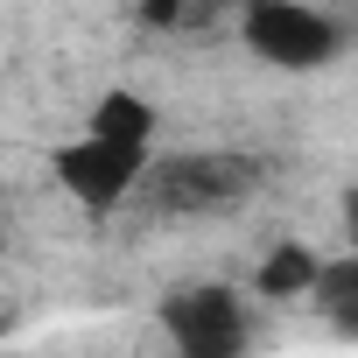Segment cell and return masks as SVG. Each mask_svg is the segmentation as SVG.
<instances>
[{"label":"cell","instance_id":"1","mask_svg":"<svg viewBox=\"0 0 358 358\" xmlns=\"http://www.w3.org/2000/svg\"><path fill=\"white\" fill-rule=\"evenodd\" d=\"M260 183V162L246 155H225V148H197V155H169V162H148L141 169V197L169 218H211V211H232L246 204Z\"/></svg>","mask_w":358,"mask_h":358},{"label":"cell","instance_id":"2","mask_svg":"<svg viewBox=\"0 0 358 358\" xmlns=\"http://www.w3.org/2000/svg\"><path fill=\"white\" fill-rule=\"evenodd\" d=\"M239 36L274 71H323V64L344 57V22L309 8V0H246Z\"/></svg>","mask_w":358,"mask_h":358},{"label":"cell","instance_id":"3","mask_svg":"<svg viewBox=\"0 0 358 358\" xmlns=\"http://www.w3.org/2000/svg\"><path fill=\"white\" fill-rule=\"evenodd\" d=\"M162 330H169L176 358H246V302L218 281L176 288L162 302Z\"/></svg>","mask_w":358,"mask_h":358},{"label":"cell","instance_id":"4","mask_svg":"<svg viewBox=\"0 0 358 358\" xmlns=\"http://www.w3.org/2000/svg\"><path fill=\"white\" fill-rule=\"evenodd\" d=\"M50 169H57V183H64L92 218H106V211H120V204L134 197L141 169H148V148H120V141H92V134H78V141L57 148Z\"/></svg>","mask_w":358,"mask_h":358},{"label":"cell","instance_id":"5","mask_svg":"<svg viewBox=\"0 0 358 358\" xmlns=\"http://www.w3.org/2000/svg\"><path fill=\"white\" fill-rule=\"evenodd\" d=\"M92 141H120V148H155V106L141 92H106L85 120Z\"/></svg>","mask_w":358,"mask_h":358},{"label":"cell","instance_id":"6","mask_svg":"<svg viewBox=\"0 0 358 358\" xmlns=\"http://www.w3.org/2000/svg\"><path fill=\"white\" fill-rule=\"evenodd\" d=\"M309 302L330 316L337 337H351L358 330V260H323L316 281H309Z\"/></svg>","mask_w":358,"mask_h":358},{"label":"cell","instance_id":"7","mask_svg":"<svg viewBox=\"0 0 358 358\" xmlns=\"http://www.w3.org/2000/svg\"><path fill=\"white\" fill-rule=\"evenodd\" d=\"M316 253L309 246H274L267 260H260V295L267 302H295V295H309V281H316Z\"/></svg>","mask_w":358,"mask_h":358},{"label":"cell","instance_id":"8","mask_svg":"<svg viewBox=\"0 0 358 358\" xmlns=\"http://www.w3.org/2000/svg\"><path fill=\"white\" fill-rule=\"evenodd\" d=\"M0 246H8V204H0Z\"/></svg>","mask_w":358,"mask_h":358}]
</instances>
